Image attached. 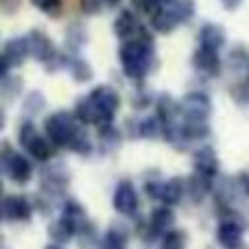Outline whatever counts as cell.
Segmentation results:
<instances>
[{
  "label": "cell",
  "mask_w": 249,
  "mask_h": 249,
  "mask_svg": "<svg viewBox=\"0 0 249 249\" xmlns=\"http://www.w3.org/2000/svg\"><path fill=\"white\" fill-rule=\"evenodd\" d=\"M48 236L53 238V243H59V245H66L72 238H77V223L68 216H59L55 223H51L48 228Z\"/></svg>",
  "instance_id": "21"
},
{
  "label": "cell",
  "mask_w": 249,
  "mask_h": 249,
  "mask_svg": "<svg viewBox=\"0 0 249 249\" xmlns=\"http://www.w3.org/2000/svg\"><path fill=\"white\" fill-rule=\"evenodd\" d=\"M68 72H70V77H72L74 83H90L92 77H94V70H92L90 61L83 59L81 55H70Z\"/></svg>",
  "instance_id": "24"
},
{
  "label": "cell",
  "mask_w": 249,
  "mask_h": 249,
  "mask_svg": "<svg viewBox=\"0 0 249 249\" xmlns=\"http://www.w3.org/2000/svg\"><path fill=\"white\" fill-rule=\"evenodd\" d=\"M44 249H64V245H59V243H51V245H46Z\"/></svg>",
  "instance_id": "48"
},
{
  "label": "cell",
  "mask_w": 249,
  "mask_h": 249,
  "mask_svg": "<svg viewBox=\"0 0 249 249\" xmlns=\"http://www.w3.org/2000/svg\"><path fill=\"white\" fill-rule=\"evenodd\" d=\"M173 223H175V214H173V208L168 206L153 208L149 219H146V228L153 234V238H160L164 232H168L173 228Z\"/></svg>",
  "instance_id": "17"
},
{
  "label": "cell",
  "mask_w": 249,
  "mask_h": 249,
  "mask_svg": "<svg viewBox=\"0 0 249 249\" xmlns=\"http://www.w3.org/2000/svg\"><path fill=\"white\" fill-rule=\"evenodd\" d=\"M230 96H232L236 103H247L249 101V83L245 81V79L232 83V88H230Z\"/></svg>",
  "instance_id": "38"
},
{
  "label": "cell",
  "mask_w": 249,
  "mask_h": 249,
  "mask_svg": "<svg viewBox=\"0 0 249 249\" xmlns=\"http://www.w3.org/2000/svg\"><path fill=\"white\" fill-rule=\"evenodd\" d=\"M179 107V118L190 123H208V118L212 116V99L208 92L203 90H193L186 92L181 96V101L177 103Z\"/></svg>",
  "instance_id": "4"
},
{
  "label": "cell",
  "mask_w": 249,
  "mask_h": 249,
  "mask_svg": "<svg viewBox=\"0 0 249 249\" xmlns=\"http://www.w3.org/2000/svg\"><path fill=\"white\" fill-rule=\"evenodd\" d=\"M88 44V29L83 22H70L64 33V51L68 55H79Z\"/></svg>",
  "instance_id": "18"
},
{
  "label": "cell",
  "mask_w": 249,
  "mask_h": 249,
  "mask_svg": "<svg viewBox=\"0 0 249 249\" xmlns=\"http://www.w3.org/2000/svg\"><path fill=\"white\" fill-rule=\"evenodd\" d=\"M22 86H24L22 77H7V79H2V81H0V96H2L4 101L20 99Z\"/></svg>",
  "instance_id": "32"
},
{
  "label": "cell",
  "mask_w": 249,
  "mask_h": 249,
  "mask_svg": "<svg viewBox=\"0 0 249 249\" xmlns=\"http://www.w3.org/2000/svg\"><path fill=\"white\" fill-rule=\"evenodd\" d=\"M4 171H7L9 179L13 181V184H29L31 179H33V162H31L26 155H20L13 151V155L4 162Z\"/></svg>",
  "instance_id": "13"
},
{
  "label": "cell",
  "mask_w": 249,
  "mask_h": 249,
  "mask_svg": "<svg viewBox=\"0 0 249 249\" xmlns=\"http://www.w3.org/2000/svg\"><path fill=\"white\" fill-rule=\"evenodd\" d=\"M79 124L81 123L74 118L72 112H68V109H57V112L48 114L46 121H44V136L59 149V146L68 144L70 136L77 131Z\"/></svg>",
  "instance_id": "3"
},
{
  "label": "cell",
  "mask_w": 249,
  "mask_h": 249,
  "mask_svg": "<svg viewBox=\"0 0 249 249\" xmlns=\"http://www.w3.org/2000/svg\"><path fill=\"white\" fill-rule=\"evenodd\" d=\"M197 44L203 48H212V51H219L228 44V33H225L223 24L219 22H203L197 31Z\"/></svg>",
  "instance_id": "12"
},
{
  "label": "cell",
  "mask_w": 249,
  "mask_h": 249,
  "mask_svg": "<svg viewBox=\"0 0 249 249\" xmlns=\"http://www.w3.org/2000/svg\"><path fill=\"white\" fill-rule=\"evenodd\" d=\"M31 4H33L35 9H39V11L46 18H51V20H59L66 13V9H68L70 0H31Z\"/></svg>",
  "instance_id": "28"
},
{
  "label": "cell",
  "mask_w": 249,
  "mask_h": 249,
  "mask_svg": "<svg viewBox=\"0 0 249 249\" xmlns=\"http://www.w3.org/2000/svg\"><path fill=\"white\" fill-rule=\"evenodd\" d=\"M228 68L232 70L234 74L247 72V68H249V48L247 46H243V44H234V46L230 48Z\"/></svg>",
  "instance_id": "26"
},
{
  "label": "cell",
  "mask_w": 249,
  "mask_h": 249,
  "mask_svg": "<svg viewBox=\"0 0 249 249\" xmlns=\"http://www.w3.org/2000/svg\"><path fill=\"white\" fill-rule=\"evenodd\" d=\"M70 184V173L68 168L64 166L61 162H53V164H46L42 168V175H39V188L46 197H57V195L66 193Z\"/></svg>",
  "instance_id": "5"
},
{
  "label": "cell",
  "mask_w": 249,
  "mask_h": 249,
  "mask_svg": "<svg viewBox=\"0 0 249 249\" xmlns=\"http://www.w3.org/2000/svg\"><path fill=\"white\" fill-rule=\"evenodd\" d=\"M0 214L11 223H29L33 216V203L26 195H7L0 199Z\"/></svg>",
  "instance_id": "7"
},
{
  "label": "cell",
  "mask_w": 249,
  "mask_h": 249,
  "mask_svg": "<svg viewBox=\"0 0 249 249\" xmlns=\"http://www.w3.org/2000/svg\"><path fill=\"white\" fill-rule=\"evenodd\" d=\"M61 216H68V219H72L79 225L81 221H86V208L77 199H66L64 208H61Z\"/></svg>",
  "instance_id": "34"
},
{
  "label": "cell",
  "mask_w": 249,
  "mask_h": 249,
  "mask_svg": "<svg viewBox=\"0 0 249 249\" xmlns=\"http://www.w3.org/2000/svg\"><path fill=\"white\" fill-rule=\"evenodd\" d=\"M37 127H35V123L31 121V118H26V121H20L18 123V129H16V136H18V142H20L22 146H26L31 140H33L35 136H37Z\"/></svg>",
  "instance_id": "35"
},
{
  "label": "cell",
  "mask_w": 249,
  "mask_h": 249,
  "mask_svg": "<svg viewBox=\"0 0 249 249\" xmlns=\"http://www.w3.org/2000/svg\"><path fill=\"white\" fill-rule=\"evenodd\" d=\"M4 123H7V116H4V112H2V109H0V131H2V129H4Z\"/></svg>",
  "instance_id": "47"
},
{
  "label": "cell",
  "mask_w": 249,
  "mask_h": 249,
  "mask_svg": "<svg viewBox=\"0 0 249 249\" xmlns=\"http://www.w3.org/2000/svg\"><path fill=\"white\" fill-rule=\"evenodd\" d=\"M121 94H118L116 88L107 86V83H101L94 86L86 96L77 99L72 107V114L81 124H109L114 123L118 109H121Z\"/></svg>",
  "instance_id": "2"
},
{
  "label": "cell",
  "mask_w": 249,
  "mask_h": 249,
  "mask_svg": "<svg viewBox=\"0 0 249 249\" xmlns=\"http://www.w3.org/2000/svg\"><path fill=\"white\" fill-rule=\"evenodd\" d=\"M2 55L7 57V61L11 64V68L24 66V61L31 57L26 35H16V37H9L7 42L2 44Z\"/></svg>",
  "instance_id": "15"
},
{
  "label": "cell",
  "mask_w": 249,
  "mask_h": 249,
  "mask_svg": "<svg viewBox=\"0 0 249 249\" xmlns=\"http://www.w3.org/2000/svg\"><path fill=\"white\" fill-rule=\"evenodd\" d=\"M236 181H238V186H241L243 195H247L249 197V173H241V175L236 177Z\"/></svg>",
  "instance_id": "44"
},
{
  "label": "cell",
  "mask_w": 249,
  "mask_h": 249,
  "mask_svg": "<svg viewBox=\"0 0 249 249\" xmlns=\"http://www.w3.org/2000/svg\"><path fill=\"white\" fill-rule=\"evenodd\" d=\"M13 155V149H11V142H7V140H2L0 142V164L4 166V162H7L9 158Z\"/></svg>",
  "instance_id": "42"
},
{
  "label": "cell",
  "mask_w": 249,
  "mask_h": 249,
  "mask_svg": "<svg viewBox=\"0 0 249 249\" xmlns=\"http://www.w3.org/2000/svg\"><path fill=\"white\" fill-rule=\"evenodd\" d=\"M22 0H0V11L7 13V16H13V13L20 9Z\"/></svg>",
  "instance_id": "41"
},
{
  "label": "cell",
  "mask_w": 249,
  "mask_h": 249,
  "mask_svg": "<svg viewBox=\"0 0 249 249\" xmlns=\"http://www.w3.org/2000/svg\"><path fill=\"white\" fill-rule=\"evenodd\" d=\"M2 245H4V241H2V236H0V249H2Z\"/></svg>",
  "instance_id": "50"
},
{
  "label": "cell",
  "mask_w": 249,
  "mask_h": 249,
  "mask_svg": "<svg viewBox=\"0 0 249 249\" xmlns=\"http://www.w3.org/2000/svg\"><path fill=\"white\" fill-rule=\"evenodd\" d=\"M168 2H171V0H155V4H158V9H160V7H164V4H168Z\"/></svg>",
  "instance_id": "49"
},
{
  "label": "cell",
  "mask_w": 249,
  "mask_h": 249,
  "mask_svg": "<svg viewBox=\"0 0 249 249\" xmlns=\"http://www.w3.org/2000/svg\"><path fill=\"white\" fill-rule=\"evenodd\" d=\"M129 238H131V230L123 223H112L107 228V232H105V241L116 243V245H121V247H127Z\"/></svg>",
  "instance_id": "33"
},
{
  "label": "cell",
  "mask_w": 249,
  "mask_h": 249,
  "mask_svg": "<svg viewBox=\"0 0 249 249\" xmlns=\"http://www.w3.org/2000/svg\"><path fill=\"white\" fill-rule=\"evenodd\" d=\"M118 61H121L123 74L133 83H142L151 72L160 66L158 51H155V37L149 24L138 35L124 39L118 46Z\"/></svg>",
  "instance_id": "1"
},
{
  "label": "cell",
  "mask_w": 249,
  "mask_h": 249,
  "mask_svg": "<svg viewBox=\"0 0 249 249\" xmlns=\"http://www.w3.org/2000/svg\"><path fill=\"white\" fill-rule=\"evenodd\" d=\"M24 149H26V153H29L31 158L35 160V162H42V164H46V162H51V160H53V155H55L57 146L53 144V142L48 140L46 136H42V133H37V136H35L33 140H31L29 144L24 146Z\"/></svg>",
  "instance_id": "20"
},
{
  "label": "cell",
  "mask_w": 249,
  "mask_h": 249,
  "mask_svg": "<svg viewBox=\"0 0 249 249\" xmlns=\"http://www.w3.org/2000/svg\"><path fill=\"white\" fill-rule=\"evenodd\" d=\"M9 70H11V64H9L7 57H4L2 53H0V81L9 77Z\"/></svg>",
  "instance_id": "43"
},
{
  "label": "cell",
  "mask_w": 249,
  "mask_h": 249,
  "mask_svg": "<svg viewBox=\"0 0 249 249\" xmlns=\"http://www.w3.org/2000/svg\"><path fill=\"white\" fill-rule=\"evenodd\" d=\"M77 7L86 16H96V13H101L105 9V2L103 0H77Z\"/></svg>",
  "instance_id": "40"
},
{
  "label": "cell",
  "mask_w": 249,
  "mask_h": 249,
  "mask_svg": "<svg viewBox=\"0 0 249 249\" xmlns=\"http://www.w3.org/2000/svg\"><path fill=\"white\" fill-rule=\"evenodd\" d=\"M162 136V123L158 116H146L142 121H138V138L144 140H155Z\"/></svg>",
  "instance_id": "30"
},
{
  "label": "cell",
  "mask_w": 249,
  "mask_h": 249,
  "mask_svg": "<svg viewBox=\"0 0 249 249\" xmlns=\"http://www.w3.org/2000/svg\"><path fill=\"white\" fill-rule=\"evenodd\" d=\"M219 2L225 11H236V9L243 4V0H219Z\"/></svg>",
  "instance_id": "45"
},
{
  "label": "cell",
  "mask_w": 249,
  "mask_h": 249,
  "mask_svg": "<svg viewBox=\"0 0 249 249\" xmlns=\"http://www.w3.org/2000/svg\"><path fill=\"white\" fill-rule=\"evenodd\" d=\"M188 247V232L184 228H171L162 234L160 249H186Z\"/></svg>",
  "instance_id": "29"
},
{
  "label": "cell",
  "mask_w": 249,
  "mask_h": 249,
  "mask_svg": "<svg viewBox=\"0 0 249 249\" xmlns=\"http://www.w3.org/2000/svg\"><path fill=\"white\" fill-rule=\"evenodd\" d=\"M153 103H155V99L146 88H136V90H133V94H131V107L133 109H146Z\"/></svg>",
  "instance_id": "37"
},
{
  "label": "cell",
  "mask_w": 249,
  "mask_h": 249,
  "mask_svg": "<svg viewBox=\"0 0 249 249\" xmlns=\"http://www.w3.org/2000/svg\"><path fill=\"white\" fill-rule=\"evenodd\" d=\"M114 210L121 216H136L138 210H140V195H138L136 186H133L131 179H121L114 190Z\"/></svg>",
  "instance_id": "8"
},
{
  "label": "cell",
  "mask_w": 249,
  "mask_h": 249,
  "mask_svg": "<svg viewBox=\"0 0 249 249\" xmlns=\"http://www.w3.org/2000/svg\"><path fill=\"white\" fill-rule=\"evenodd\" d=\"M216 243L223 249L243 247V225L234 219H223L216 225Z\"/></svg>",
  "instance_id": "14"
},
{
  "label": "cell",
  "mask_w": 249,
  "mask_h": 249,
  "mask_svg": "<svg viewBox=\"0 0 249 249\" xmlns=\"http://www.w3.org/2000/svg\"><path fill=\"white\" fill-rule=\"evenodd\" d=\"M186 197V179L184 177H171V179L162 181V188H160L158 199L164 203V206L173 208L179 206Z\"/></svg>",
  "instance_id": "16"
},
{
  "label": "cell",
  "mask_w": 249,
  "mask_h": 249,
  "mask_svg": "<svg viewBox=\"0 0 249 249\" xmlns=\"http://www.w3.org/2000/svg\"><path fill=\"white\" fill-rule=\"evenodd\" d=\"M171 4H173V9H175L179 26L188 24V22L197 16V2H195V0H173Z\"/></svg>",
  "instance_id": "31"
},
{
  "label": "cell",
  "mask_w": 249,
  "mask_h": 249,
  "mask_svg": "<svg viewBox=\"0 0 249 249\" xmlns=\"http://www.w3.org/2000/svg\"><path fill=\"white\" fill-rule=\"evenodd\" d=\"M26 42H29V53L35 61H39L42 66H46L53 57L59 53V48L55 46L53 37L42 29H31L26 33Z\"/></svg>",
  "instance_id": "9"
},
{
  "label": "cell",
  "mask_w": 249,
  "mask_h": 249,
  "mask_svg": "<svg viewBox=\"0 0 249 249\" xmlns=\"http://www.w3.org/2000/svg\"><path fill=\"white\" fill-rule=\"evenodd\" d=\"M103 2H105V9H118L124 0H103Z\"/></svg>",
  "instance_id": "46"
},
{
  "label": "cell",
  "mask_w": 249,
  "mask_h": 249,
  "mask_svg": "<svg viewBox=\"0 0 249 249\" xmlns=\"http://www.w3.org/2000/svg\"><path fill=\"white\" fill-rule=\"evenodd\" d=\"M210 190H212V179H206V177L197 175V173H193L186 179V197H190L193 203H201L210 195Z\"/></svg>",
  "instance_id": "22"
},
{
  "label": "cell",
  "mask_w": 249,
  "mask_h": 249,
  "mask_svg": "<svg viewBox=\"0 0 249 249\" xmlns=\"http://www.w3.org/2000/svg\"><path fill=\"white\" fill-rule=\"evenodd\" d=\"M123 142V133L114 127L112 123L109 124H101L99 127V144H101V151L103 153H112L121 146Z\"/></svg>",
  "instance_id": "25"
},
{
  "label": "cell",
  "mask_w": 249,
  "mask_h": 249,
  "mask_svg": "<svg viewBox=\"0 0 249 249\" xmlns=\"http://www.w3.org/2000/svg\"><path fill=\"white\" fill-rule=\"evenodd\" d=\"M155 116L162 123V129L168 127V124L177 123V116H179V107H177V101L173 99L171 94H160L155 99Z\"/></svg>",
  "instance_id": "19"
},
{
  "label": "cell",
  "mask_w": 249,
  "mask_h": 249,
  "mask_svg": "<svg viewBox=\"0 0 249 249\" xmlns=\"http://www.w3.org/2000/svg\"><path fill=\"white\" fill-rule=\"evenodd\" d=\"M144 26L146 24L142 22V18L138 16L133 9H121V11L116 13V18H114V35H116L121 42L138 35Z\"/></svg>",
  "instance_id": "11"
},
{
  "label": "cell",
  "mask_w": 249,
  "mask_h": 249,
  "mask_svg": "<svg viewBox=\"0 0 249 249\" xmlns=\"http://www.w3.org/2000/svg\"><path fill=\"white\" fill-rule=\"evenodd\" d=\"M66 149L72 151V153H77V155H81V158H88V155L94 151V142H92V138H90V133H88V129L79 124L77 131L70 136V140H68V144H66Z\"/></svg>",
  "instance_id": "23"
},
{
  "label": "cell",
  "mask_w": 249,
  "mask_h": 249,
  "mask_svg": "<svg viewBox=\"0 0 249 249\" xmlns=\"http://www.w3.org/2000/svg\"><path fill=\"white\" fill-rule=\"evenodd\" d=\"M219 171H221L219 155H216V151L212 149L210 144L199 146V149L193 153V173L214 181L216 177H219Z\"/></svg>",
  "instance_id": "10"
},
{
  "label": "cell",
  "mask_w": 249,
  "mask_h": 249,
  "mask_svg": "<svg viewBox=\"0 0 249 249\" xmlns=\"http://www.w3.org/2000/svg\"><path fill=\"white\" fill-rule=\"evenodd\" d=\"M129 4L131 7L129 9H133V11L138 13V16H144V18H149L151 13L158 9V4H155V0H129Z\"/></svg>",
  "instance_id": "39"
},
{
  "label": "cell",
  "mask_w": 249,
  "mask_h": 249,
  "mask_svg": "<svg viewBox=\"0 0 249 249\" xmlns=\"http://www.w3.org/2000/svg\"><path fill=\"white\" fill-rule=\"evenodd\" d=\"M190 64H193L195 72L203 79H219L223 72V59H221L219 51H212V48L197 46L190 57Z\"/></svg>",
  "instance_id": "6"
},
{
  "label": "cell",
  "mask_w": 249,
  "mask_h": 249,
  "mask_svg": "<svg viewBox=\"0 0 249 249\" xmlns=\"http://www.w3.org/2000/svg\"><path fill=\"white\" fill-rule=\"evenodd\" d=\"M146 179H144V195L149 199H158L160 195V188H162V173L160 171H149L146 173Z\"/></svg>",
  "instance_id": "36"
},
{
  "label": "cell",
  "mask_w": 249,
  "mask_h": 249,
  "mask_svg": "<svg viewBox=\"0 0 249 249\" xmlns=\"http://www.w3.org/2000/svg\"><path fill=\"white\" fill-rule=\"evenodd\" d=\"M46 109V96L42 90H31L26 92V96L22 99V112L26 118H33L37 114H42Z\"/></svg>",
  "instance_id": "27"
}]
</instances>
